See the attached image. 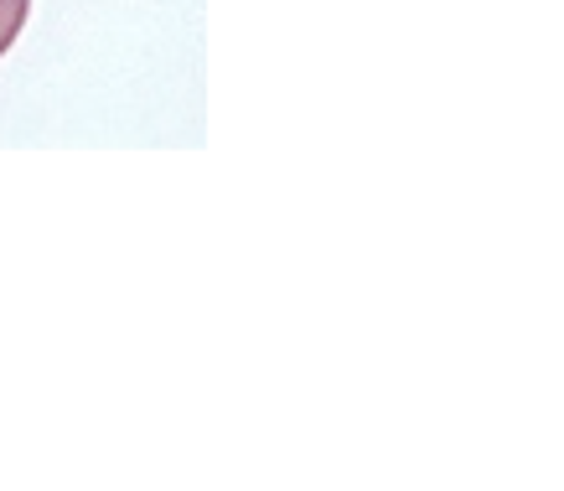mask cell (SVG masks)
<instances>
[{
	"label": "cell",
	"mask_w": 564,
	"mask_h": 491,
	"mask_svg": "<svg viewBox=\"0 0 564 491\" xmlns=\"http://www.w3.org/2000/svg\"><path fill=\"white\" fill-rule=\"evenodd\" d=\"M26 17H32V0H0V57L17 47L21 26H26Z\"/></svg>",
	"instance_id": "cell-1"
}]
</instances>
